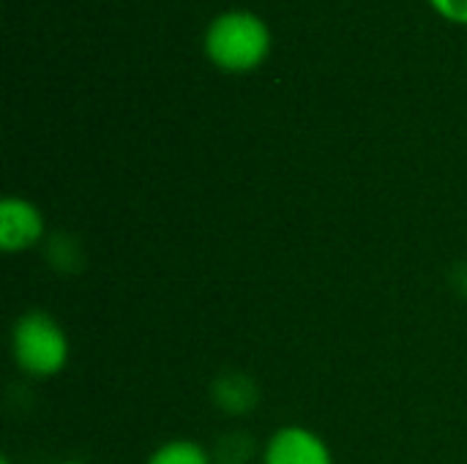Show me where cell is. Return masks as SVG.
Returning a JSON list of instances; mask_svg holds the SVG:
<instances>
[{
  "instance_id": "3",
  "label": "cell",
  "mask_w": 467,
  "mask_h": 464,
  "mask_svg": "<svg viewBox=\"0 0 467 464\" xmlns=\"http://www.w3.org/2000/svg\"><path fill=\"white\" fill-rule=\"evenodd\" d=\"M47 230L44 213L25 197H3L0 202V249L19 254L41 243Z\"/></svg>"
},
{
  "instance_id": "8",
  "label": "cell",
  "mask_w": 467,
  "mask_h": 464,
  "mask_svg": "<svg viewBox=\"0 0 467 464\" xmlns=\"http://www.w3.org/2000/svg\"><path fill=\"white\" fill-rule=\"evenodd\" d=\"M438 16L454 25H467V0H427Z\"/></svg>"
},
{
  "instance_id": "4",
  "label": "cell",
  "mask_w": 467,
  "mask_h": 464,
  "mask_svg": "<svg viewBox=\"0 0 467 464\" xmlns=\"http://www.w3.org/2000/svg\"><path fill=\"white\" fill-rule=\"evenodd\" d=\"M263 464H334V454L317 432L293 424L268 438Z\"/></svg>"
},
{
  "instance_id": "6",
  "label": "cell",
  "mask_w": 467,
  "mask_h": 464,
  "mask_svg": "<svg viewBox=\"0 0 467 464\" xmlns=\"http://www.w3.org/2000/svg\"><path fill=\"white\" fill-rule=\"evenodd\" d=\"M145 464H213V457L189 438H175L161 443Z\"/></svg>"
},
{
  "instance_id": "2",
  "label": "cell",
  "mask_w": 467,
  "mask_h": 464,
  "mask_svg": "<svg viewBox=\"0 0 467 464\" xmlns=\"http://www.w3.org/2000/svg\"><path fill=\"white\" fill-rule=\"evenodd\" d=\"M68 336L63 325L44 309H30L16 317L11 328V356L19 372L47 380L68 364Z\"/></svg>"
},
{
  "instance_id": "5",
  "label": "cell",
  "mask_w": 467,
  "mask_h": 464,
  "mask_svg": "<svg viewBox=\"0 0 467 464\" xmlns=\"http://www.w3.org/2000/svg\"><path fill=\"white\" fill-rule=\"evenodd\" d=\"M211 397H213V405L230 416H246L260 402V391H257L254 380L241 372H227V375L216 377Z\"/></svg>"
},
{
  "instance_id": "1",
  "label": "cell",
  "mask_w": 467,
  "mask_h": 464,
  "mask_svg": "<svg viewBox=\"0 0 467 464\" xmlns=\"http://www.w3.org/2000/svg\"><path fill=\"white\" fill-rule=\"evenodd\" d=\"M202 49L216 68L227 74H246L268 60L271 27L249 8H230L208 22Z\"/></svg>"
},
{
  "instance_id": "7",
  "label": "cell",
  "mask_w": 467,
  "mask_h": 464,
  "mask_svg": "<svg viewBox=\"0 0 467 464\" xmlns=\"http://www.w3.org/2000/svg\"><path fill=\"white\" fill-rule=\"evenodd\" d=\"M252 438L244 432H230L216 446V464H249L252 459Z\"/></svg>"
},
{
  "instance_id": "9",
  "label": "cell",
  "mask_w": 467,
  "mask_h": 464,
  "mask_svg": "<svg viewBox=\"0 0 467 464\" xmlns=\"http://www.w3.org/2000/svg\"><path fill=\"white\" fill-rule=\"evenodd\" d=\"M0 464H11V459H5V457H3V459H0Z\"/></svg>"
},
{
  "instance_id": "10",
  "label": "cell",
  "mask_w": 467,
  "mask_h": 464,
  "mask_svg": "<svg viewBox=\"0 0 467 464\" xmlns=\"http://www.w3.org/2000/svg\"><path fill=\"white\" fill-rule=\"evenodd\" d=\"M60 464H82V462H60Z\"/></svg>"
}]
</instances>
